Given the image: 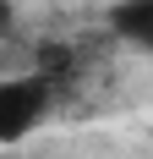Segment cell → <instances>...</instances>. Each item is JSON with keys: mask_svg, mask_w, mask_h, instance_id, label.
I'll list each match as a JSON object with an SVG mask.
<instances>
[{"mask_svg": "<svg viewBox=\"0 0 153 159\" xmlns=\"http://www.w3.org/2000/svg\"><path fill=\"white\" fill-rule=\"evenodd\" d=\"M55 82L44 71H16L0 77V143H22L28 132H38V121L49 115Z\"/></svg>", "mask_w": 153, "mask_h": 159, "instance_id": "obj_1", "label": "cell"}, {"mask_svg": "<svg viewBox=\"0 0 153 159\" xmlns=\"http://www.w3.org/2000/svg\"><path fill=\"white\" fill-rule=\"evenodd\" d=\"M109 28L126 44H153V0H120L109 6Z\"/></svg>", "mask_w": 153, "mask_h": 159, "instance_id": "obj_2", "label": "cell"}, {"mask_svg": "<svg viewBox=\"0 0 153 159\" xmlns=\"http://www.w3.org/2000/svg\"><path fill=\"white\" fill-rule=\"evenodd\" d=\"M6 22H11V11H6V0H0V28H6Z\"/></svg>", "mask_w": 153, "mask_h": 159, "instance_id": "obj_3", "label": "cell"}]
</instances>
